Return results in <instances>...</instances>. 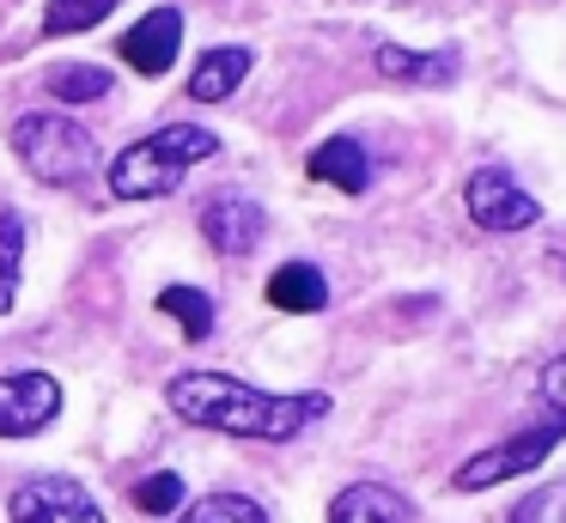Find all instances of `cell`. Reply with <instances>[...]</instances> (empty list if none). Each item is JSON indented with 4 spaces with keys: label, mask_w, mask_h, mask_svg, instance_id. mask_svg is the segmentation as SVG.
<instances>
[{
    "label": "cell",
    "mask_w": 566,
    "mask_h": 523,
    "mask_svg": "<svg viewBox=\"0 0 566 523\" xmlns=\"http://www.w3.org/2000/svg\"><path fill=\"white\" fill-rule=\"evenodd\" d=\"M177 420L189 426H213V432H232V438H269V444H286L298 438L311 420L329 414V396H269V389H250L226 372H184L171 377L165 389Z\"/></svg>",
    "instance_id": "1"
},
{
    "label": "cell",
    "mask_w": 566,
    "mask_h": 523,
    "mask_svg": "<svg viewBox=\"0 0 566 523\" xmlns=\"http://www.w3.org/2000/svg\"><path fill=\"white\" fill-rule=\"evenodd\" d=\"M213 153H220V134L196 128V122H165L147 140L123 146L104 177H111L116 201H153V195H171L177 182L189 177V165H201V158H213Z\"/></svg>",
    "instance_id": "2"
},
{
    "label": "cell",
    "mask_w": 566,
    "mask_h": 523,
    "mask_svg": "<svg viewBox=\"0 0 566 523\" xmlns=\"http://www.w3.org/2000/svg\"><path fill=\"white\" fill-rule=\"evenodd\" d=\"M13 153L50 189H67V182L92 177V165H98V140L62 109H25L13 122Z\"/></svg>",
    "instance_id": "3"
},
{
    "label": "cell",
    "mask_w": 566,
    "mask_h": 523,
    "mask_svg": "<svg viewBox=\"0 0 566 523\" xmlns=\"http://www.w3.org/2000/svg\"><path fill=\"white\" fill-rule=\"evenodd\" d=\"M560 438H566L560 420L524 426V432H512V438H500V444H488L481 457H469L463 469H457V487H463V493H481V487H500V481H512V474H530L554 444H560Z\"/></svg>",
    "instance_id": "4"
},
{
    "label": "cell",
    "mask_w": 566,
    "mask_h": 523,
    "mask_svg": "<svg viewBox=\"0 0 566 523\" xmlns=\"http://www.w3.org/2000/svg\"><path fill=\"white\" fill-rule=\"evenodd\" d=\"M463 207H469V219H475L481 231H524V226L542 219L536 195L517 189V177L500 170V165H481L475 177L463 182Z\"/></svg>",
    "instance_id": "5"
},
{
    "label": "cell",
    "mask_w": 566,
    "mask_h": 523,
    "mask_svg": "<svg viewBox=\"0 0 566 523\" xmlns=\"http://www.w3.org/2000/svg\"><path fill=\"white\" fill-rule=\"evenodd\" d=\"M13 523H104L98 499L67 474H38L13 493Z\"/></svg>",
    "instance_id": "6"
},
{
    "label": "cell",
    "mask_w": 566,
    "mask_h": 523,
    "mask_svg": "<svg viewBox=\"0 0 566 523\" xmlns=\"http://www.w3.org/2000/svg\"><path fill=\"white\" fill-rule=\"evenodd\" d=\"M62 414V384L50 372L0 377V438H31Z\"/></svg>",
    "instance_id": "7"
},
{
    "label": "cell",
    "mask_w": 566,
    "mask_h": 523,
    "mask_svg": "<svg viewBox=\"0 0 566 523\" xmlns=\"http://www.w3.org/2000/svg\"><path fill=\"white\" fill-rule=\"evenodd\" d=\"M177 49H184V12L177 7H153L147 19H135L123 36H116V55H123L135 73H147V80L171 73Z\"/></svg>",
    "instance_id": "8"
},
{
    "label": "cell",
    "mask_w": 566,
    "mask_h": 523,
    "mask_svg": "<svg viewBox=\"0 0 566 523\" xmlns=\"http://www.w3.org/2000/svg\"><path fill=\"white\" fill-rule=\"evenodd\" d=\"M262 231H269V213H262L250 195H213V201L201 207V238L220 255H250L262 243Z\"/></svg>",
    "instance_id": "9"
},
{
    "label": "cell",
    "mask_w": 566,
    "mask_h": 523,
    "mask_svg": "<svg viewBox=\"0 0 566 523\" xmlns=\"http://www.w3.org/2000/svg\"><path fill=\"white\" fill-rule=\"evenodd\" d=\"M311 177L342 189V195H366L371 189V158L354 134H335V140H323L317 153H311Z\"/></svg>",
    "instance_id": "10"
},
{
    "label": "cell",
    "mask_w": 566,
    "mask_h": 523,
    "mask_svg": "<svg viewBox=\"0 0 566 523\" xmlns=\"http://www.w3.org/2000/svg\"><path fill=\"white\" fill-rule=\"evenodd\" d=\"M329 523H408V499L384 481H354L335 493Z\"/></svg>",
    "instance_id": "11"
},
{
    "label": "cell",
    "mask_w": 566,
    "mask_h": 523,
    "mask_svg": "<svg viewBox=\"0 0 566 523\" xmlns=\"http://www.w3.org/2000/svg\"><path fill=\"white\" fill-rule=\"evenodd\" d=\"M378 73L396 85H451L457 80V49H432V55H420V49H396V43H378Z\"/></svg>",
    "instance_id": "12"
},
{
    "label": "cell",
    "mask_w": 566,
    "mask_h": 523,
    "mask_svg": "<svg viewBox=\"0 0 566 523\" xmlns=\"http://www.w3.org/2000/svg\"><path fill=\"white\" fill-rule=\"evenodd\" d=\"M250 73V49L226 43V49H208V55L196 61V73H189V97L196 104H220V97H232L238 85H244Z\"/></svg>",
    "instance_id": "13"
},
{
    "label": "cell",
    "mask_w": 566,
    "mask_h": 523,
    "mask_svg": "<svg viewBox=\"0 0 566 523\" xmlns=\"http://www.w3.org/2000/svg\"><path fill=\"white\" fill-rule=\"evenodd\" d=\"M269 304L286 316H311V311L329 304V280L311 262H286V268H274V280H269Z\"/></svg>",
    "instance_id": "14"
},
{
    "label": "cell",
    "mask_w": 566,
    "mask_h": 523,
    "mask_svg": "<svg viewBox=\"0 0 566 523\" xmlns=\"http://www.w3.org/2000/svg\"><path fill=\"white\" fill-rule=\"evenodd\" d=\"M159 311L184 328V341H208L213 335V299L196 286H165L159 292Z\"/></svg>",
    "instance_id": "15"
},
{
    "label": "cell",
    "mask_w": 566,
    "mask_h": 523,
    "mask_svg": "<svg viewBox=\"0 0 566 523\" xmlns=\"http://www.w3.org/2000/svg\"><path fill=\"white\" fill-rule=\"evenodd\" d=\"M19 268H25V219L0 201V311H13L19 299Z\"/></svg>",
    "instance_id": "16"
},
{
    "label": "cell",
    "mask_w": 566,
    "mask_h": 523,
    "mask_svg": "<svg viewBox=\"0 0 566 523\" xmlns=\"http://www.w3.org/2000/svg\"><path fill=\"white\" fill-rule=\"evenodd\" d=\"M116 12V0H50L43 7V36H80L92 24H104Z\"/></svg>",
    "instance_id": "17"
},
{
    "label": "cell",
    "mask_w": 566,
    "mask_h": 523,
    "mask_svg": "<svg viewBox=\"0 0 566 523\" xmlns=\"http://www.w3.org/2000/svg\"><path fill=\"white\" fill-rule=\"evenodd\" d=\"M177 523H269V511H262L250 493H208V499H196Z\"/></svg>",
    "instance_id": "18"
},
{
    "label": "cell",
    "mask_w": 566,
    "mask_h": 523,
    "mask_svg": "<svg viewBox=\"0 0 566 523\" xmlns=\"http://www.w3.org/2000/svg\"><path fill=\"white\" fill-rule=\"evenodd\" d=\"M50 92L62 97V104H98V97L111 92V73L92 67V61H67V67L50 73Z\"/></svg>",
    "instance_id": "19"
},
{
    "label": "cell",
    "mask_w": 566,
    "mask_h": 523,
    "mask_svg": "<svg viewBox=\"0 0 566 523\" xmlns=\"http://www.w3.org/2000/svg\"><path fill=\"white\" fill-rule=\"evenodd\" d=\"M135 511H147V517H177V511H184V481H177L171 469L140 474L135 481Z\"/></svg>",
    "instance_id": "20"
},
{
    "label": "cell",
    "mask_w": 566,
    "mask_h": 523,
    "mask_svg": "<svg viewBox=\"0 0 566 523\" xmlns=\"http://www.w3.org/2000/svg\"><path fill=\"white\" fill-rule=\"evenodd\" d=\"M512 523H566V481H548L524 505H512Z\"/></svg>",
    "instance_id": "21"
},
{
    "label": "cell",
    "mask_w": 566,
    "mask_h": 523,
    "mask_svg": "<svg viewBox=\"0 0 566 523\" xmlns=\"http://www.w3.org/2000/svg\"><path fill=\"white\" fill-rule=\"evenodd\" d=\"M536 396H542V408H548V420H560V426H566V353H554V359L542 365Z\"/></svg>",
    "instance_id": "22"
}]
</instances>
